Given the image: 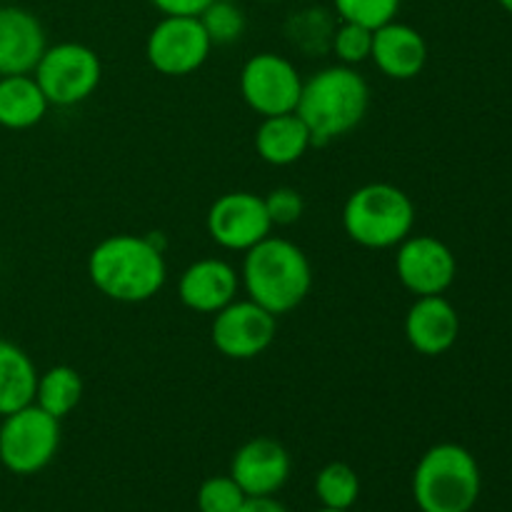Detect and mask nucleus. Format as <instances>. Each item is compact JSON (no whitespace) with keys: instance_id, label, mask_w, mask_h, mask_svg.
<instances>
[{"instance_id":"obj_4","label":"nucleus","mask_w":512,"mask_h":512,"mask_svg":"<svg viewBox=\"0 0 512 512\" xmlns=\"http://www.w3.org/2000/svg\"><path fill=\"white\" fill-rule=\"evenodd\" d=\"M413 228L415 203L393 183L360 185L343 205V230L360 248H398Z\"/></svg>"},{"instance_id":"obj_1","label":"nucleus","mask_w":512,"mask_h":512,"mask_svg":"<svg viewBox=\"0 0 512 512\" xmlns=\"http://www.w3.org/2000/svg\"><path fill=\"white\" fill-rule=\"evenodd\" d=\"M88 278L98 293L115 303H148L168 280L163 245L153 235H108L90 250Z\"/></svg>"},{"instance_id":"obj_14","label":"nucleus","mask_w":512,"mask_h":512,"mask_svg":"<svg viewBox=\"0 0 512 512\" xmlns=\"http://www.w3.org/2000/svg\"><path fill=\"white\" fill-rule=\"evenodd\" d=\"M48 48L38 15L20 5H0V78L33 73Z\"/></svg>"},{"instance_id":"obj_3","label":"nucleus","mask_w":512,"mask_h":512,"mask_svg":"<svg viewBox=\"0 0 512 512\" xmlns=\"http://www.w3.org/2000/svg\"><path fill=\"white\" fill-rule=\"evenodd\" d=\"M370 110V85L350 65H328L303 78L295 113L313 135V145H328L353 133Z\"/></svg>"},{"instance_id":"obj_27","label":"nucleus","mask_w":512,"mask_h":512,"mask_svg":"<svg viewBox=\"0 0 512 512\" xmlns=\"http://www.w3.org/2000/svg\"><path fill=\"white\" fill-rule=\"evenodd\" d=\"M248 495L230 475H213L198 490L200 512H240Z\"/></svg>"},{"instance_id":"obj_29","label":"nucleus","mask_w":512,"mask_h":512,"mask_svg":"<svg viewBox=\"0 0 512 512\" xmlns=\"http://www.w3.org/2000/svg\"><path fill=\"white\" fill-rule=\"evenodd\" d=\"M210 3L213 0H150V5L163 15H190V18H198Z\"/></svg>"},{"instance_id":"obj_34","label":"nucleus","mask_w":512,"mask_h":512,"mask_svg":"<svg viewBox=\"0 0 512 512\" xmlns=\"http://www.w3.org/2000/svg\"><path fill=\"white\" fill-rule=\"evenodd\" d=\"M0 512H3V510H0Z\"/></svg>"},{"instance_id":"obj_13","label":"nucleus","mask_w":512,"mask_h":512,"mask_svg":"<svg viewBox=\"0 0 512 512\" xmlns=\"http://www.w3.org/2000/svg\"><path fill=\"white\" fill-rule=\"evenodd\" d=\"M228 475L248 498H268L288 483L290 455L283 443L260 435L235 450Z\"/></svg>"},{"instance_id":"obj_19","label":"nucleus","mask_w":512,"mask_h":512,"mask_svg":"<svg viewBox=\"0 0 512 512\" xmlns=\"http://www.w3.org/2000/svg\"><path fill=\"white\" fill-rule=\"evenodd\" d=\"M50 103L33 73L0 78V128L30 130L43 123Z\"/></svg>"},{"instance_id":"obj_5","label":"nucleus","mask_w":512,"mask_h":512,"mask_svg":"<svg viewBox=\"0 0 512 512\" xmlns=\"http://www.w3.org/2000/svg\"><path fill=\"white\" fill-rule=\"evenodd\" d=\"M413 498L423 512H470L480 498L475 455L458 443L433 445L413 473Z\"/></svg>"},{"instance_id":"obj_2","label":"nucleus","mask_w":512,"mask_h":512,"mask_svg":"<svg viewBox=\"0 0 512 512\" xmlns=\"http://www.w3.org/2000/svg\"><path fill=\"white\" fill-rule=\"evenodd\" d=\"M240 285L253 303L275 318L293 313L313 290V265L298 243L268 235L243 253Z\"/></svg>"},{"instance_id":"obj_24","label":"nucleus","mask_w":512,"mask_h":512,"mask_svg":"<svg viewBox=\"0 0 512 512\" xmlns=\"http://www.w3.org/2000/svg\"><path fill=\"white\" fill-rule=\"evenodd\" d=\"M198 18L213 45L238 43L248 28V18L238 0H213Z\"/></svg>"},{"instance_id":"obj_33","label":"nucleus","mask_w":512,"mask_h":512,"mask_svg":"<svg viewBox=\"0 0 512 512\" xmlns=\"http://www.w3.org/2000/svg\"><path fill=\"white\" fill-rule=\"evenodd\" d=\"M260 3H278V0H260Z\"/></svg>"},{"instance_id":"obj_23","label":"nucleus","mask_w":512,"mask_h":512,"mask_svg":"<svg viewBox=\"0 0 512 512\" xmlns=\"http://www.w3.org/2000/svg\"><path fill=\"white\" fill-rule=\"evenodd\" d=\"M315 495L323 508L350 510L360 498V478L348 463H328L315 478Z\"/></svg>"},{"instance_id":"obj_32","label":"nucleus","mask_w":512,"mask_h":512,"mask_svg":"<svg viewBox=\"0 0 512 512\" xmlns=\"http://www.w3.org/2000/svg\"><path fill=\"white\" fill-rule=\"evenodd\" d=\"M318 512H350V510H333V508H323V510H318Z\"/></svg>"},{"instance_id":"obj_30","label":"nucleus","mask_w":512,"mask_h":512,"mask_svg":"<svg viewBox=\"0 0 512 512\" xmlns=\"http://www.w3.org/2000/svg\"><path fill=\"white\" fill-rule=\"evenodd\" d=\"M240 512H288V508L278 503L275 495H268V498H248Z\"/></svg>"},{"instance_id":"obj_10","label":"nucleus","mask_w":512,"mask_h":512,"mask_svg":"<svg viewBox=\"0 0 512 512\" xmlns=\"http://www.w3.org/2000/svg\"><path fill=\"white\" fill-rule=\"evenodd\" d=\"M205 228L215 245L233 253H245L273 235V223L263 195L250 190H230L215 198L205 215Z\"/></svg>"},{"instance_id":"obj_7","label":"nucleus","mask_w":512,"mask_h":512,"mask_svg":"<svg viewBox=\"0 0 512 512\" xmlns=\"http://www.w3.org/2000/svg\"><path fill=\"white\" fill-rule=\"evenodd\" d=\"M60 448V420L35 403L0 418V463L13 475L48 468Z\"/></svg>"},{"instance_id":"obj_17","label":"nucleus","mask_w":512,"mask_h":512,"mask_svg":"<svg viewBox=\"0 0 512 512\" xmlns=\"http://www.w3.org/2000/svg\"><path fill=\"white\" fill-rule=\"evenodd\" d=\"M370 60L385 78L413 80L423 73L428 63V43L418 28L395 18L373 30Z\"/></svg>"},{"instance_id":"obj_20","label":"nucleus","mask_w":512,"mask_h":512,"mask_svg":"<svg viewBox=\"0 0 512 512\" xmlns=\"http://www.w3.org/2000/svg\"><path fill=\"white\" fill-rule=\"evenodd\" d=\"M38 368L20 345L0 338V418L35 400Z\"/></svg>"},{"instance_id":"obj_26","label":"nucleus","mask_w":512,"mask_h":512,"mask_svg":"<svg viewBox=\"0 0 512 512\" xmlns=\"http://www.w3.org/2000/svg\"><path fill=\"white\" fill-rule=\"evenodd\" d=\"M330 53L338 58L340 65H350V68L365 63V60H370V53H373V30L365 28V25L338 20L333 43H330Z\"/></svg>"},{"instance_id":"obj_16","label":"nucleus","mask_w":512,"mask_h":512,"mask_svg":"<svg viewBox=\"0 0 512 512\" xmlns=\"http://www.w3.org/2000/svg\"><path fill=\"white\" fill-rule=\"evenodd\" d=\"M403 333L415 353L438 358L458 340L460 315L445 295H423L405 313Z\"/></svg>"},{"instance_id":"obj_15","label":"nucleus","mask_w":512,"mask_h":512,"mask_svg":"<svg viewBox=\"0 0 512 512\" xmlns=\"http://www.w3.org/2000/svg\"><path fill=\"white\" fill-rule=\"evenodd\" d=\"M240 273L223 258H200L180 273L178 298L193 313L215 315L238 298Z\"/></svg>"},{"instance_id":"obj_18","label":"nucleus","mask_w":512,"mask_h":512,"mask_svg":"<svg viewBox=\"0 0 512 512\" xmlns=\"http://www.w3.org/2000/svg\"><path fill=\"white\" fill-rule=\"evenodd\" d=\"M313 148V135L298 113L270 115L255 130V153L273 168H288Z\"/></svg>"},{"instance_id":"obj_9","label":"nucleus","mask_w":512,"mask_h":512,"mask_svg":"<svg viewBox=\"0 0 512 512\" xmlns=\"http://www.w3.org/2000/svg\"><path fill=\"white\" fill-rule=\"evenodd\" d=\"M303 90L298 65L278 53H255L240 68V95L260 118L295 113Z\"/></svg>"},{"instance_id":"obj_6","label":"nucleus","mask_w":512,"mask_h":512,"mask_svg":"<svg viewBox=\"0 0 512 512\" xmlns=\"http://www.w3.org/2000/svg\"><path fill=\"white\" fill-rule=\"evenodd\" d=\"M40 90L55 108H73L85 103L103 80V63L90 45L63 40L48 45L33 70Z\"/></svg>"},{"instance_id":"obj_21","label":"nucleus","mask_w":512,"mask_h":512,"mask_svg":"<svg viewBox=\"0 0 512 512\" xmlns=\"http://www.w3.org/2000/svg\"><path fill=\"white\" fill-rule=\"evenodd\" d=\"M335 25H338L335 13L310 5V8L290 13V18L285 20V38L298 53L308 55V58H320V55L330 53Z\"/></svg>"},{"instance_id":"obj_22","label":"nucleus","mask_w":512,"mask_h":512,"mask_svg":"<svg viewBox=\"0 0 512 512\" xmlns=\"http://www.w3.org/2000/svg\"><path fill=\"white\" fill-rule=\"evenodd\" d=\"M83 393L85 385L78 370L70 368V365H53V368L38 375L33 403L48 415H53V418L63 420L78 408Z\"/></svg>"},{"instance_id":"obj_8","label":"nucleus","mask_w":512,"mask_h":512,"mask_svg":"<svg viewBox=\"0 0 512 512\" xmlns=\"http://www.w3.org/2000/svg\"><path fill=\"white\" fill-rule=\"evenodd\" d=\"M213 48L200 18L163 15L145 38V60L155 73L185 78L203 68Z\"/></svg>"},{"instance_id":"obj_28","label":"nucleus","mask_w":512,"mask_h":512,"mask_svg":"<svg viewBox=\"0 0 512 512\" xmlns=\"http://www.w3.org/2000/svg\"><path fill=\"white\" fill-rule=\"evenodd\" d=\"M263 200L265 208H268L273 228H288V225H295L305 213L303 195L295 188H288V185H280V188L270 190L268 195H263Z\"/></svg>"},{"instance_id":"obj_12","label":"nucleus","mask_w":512,"mask_h":512,"mask_svg":"<svg viewBox=\"0 0 512 512\" xmlns=\"http://www.w3.org/2000/svg\"><path fill=\"white\" fill-rule=\"evenodd\" d=\"M395 275L415 298L443 295L455 283L458 260L450 245L435 235H408L395 248Z\"/></svg>"},{"instance_id":"obj_31","label":"nucleus","mask_w":512,"mask_h":512,"mask_svg":"<svg viewBox=\"0 0 512 512\" xmlns=\"http://www.w3.org/2000/svg\"><path fill=\"white\" fill-rule=\"evenodd\" d=\"M498 3H500V5H503V8H505V10H508V13L512 15V0H498Z\"/></svg>"},{"instance_id":"obj_11","label":"nucleus","mask_w":512,"mask_h":512,"mask_svg":"<svg viewBox=\"0 0 512 512\" xmlns=\"http://www.w3.org/2000/svg\"><path fill=\"white\" fill-rule=\"evenodd\" d=\"M278 335V318L250 298L225 305L213 315L210 340L230 360H253L263 355Z\"/></svg>"},{"instance_id":"obj_25","label":"nucleus","mask_w":512,"mask_h":512,"mask_svg":"<svg viewBox=\"0 0 512 512\" xmlns=\"http://www.w3.org/2000/svg\"><path fill=\"white\" fill-rule=\"evenodd\" d=\"M403 0H333V13L345 23H358L370 30L398 18Z\"/></svg>"}]
</instances>
